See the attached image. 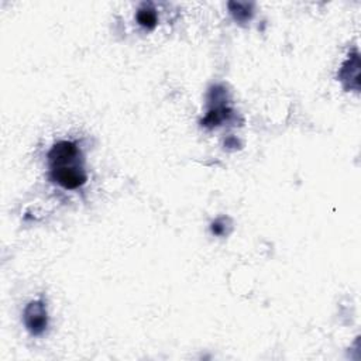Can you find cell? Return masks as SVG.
<instances>
[{
  "label": "cell",
  "instance_id": "2",
  "mask_svg": "<svg viewBox=\"0 0 361 361\" xmlns=\"http://www.w3.org/2000/svg\"><path fill=\"white\" fill-rule=\"evenodd\" d=\"M23 322H24L25 329L32 336L42 334L47 330V326H48V313H47L45 303L41 299L31 300L24 307Z\"/></svg>",
  "mask_w": 361,
  "mask_h": 361
},
{
  "label": "cell",
  "instance_id": "1",
  "mask_svg": "<svg viewBox=\"0 0 361 361\" xmlns=\"http://www.w3.org/2000/svg\"><path fill=\"white\" fill-rule=\"evenodd\" d=\"M49 178L63 189L71 190L83 186L87 180V175L79 164L52 166L49 168Z\"/></svg>",
  "mask_w": 361,
  "mask_h": 361
},
{
  "label": "cell",
  "instance_id": "3",
  "mask_svg": "<svg viewBox=\"0 0 361 361\" xmlns=\"http://www.w3.org/2000/svg\"><path fill=\"white\" fill-rule=\"evenodd\" d=\"M82 158L79 147L72 141H59L52 145L48 152V164L49 168L61 166V165H71L79 164Z\"/></svg>",
  "mask_w": 361,
  "mask_h": 361
},
{
  "label": "cell",
  "instance_id": "4",
  "mask_svg": "<svg viewBox=\"0 0 361 361\" xmlns=\"http://www.w3.org/2000/svg\"><path fill=\"white\" fill-rule=\"evenodd\" d=\"M137 21L141 27L147 28V30H152L155 28L157 23H158V17L155 10L151 6H142L141 8H138L137 11Z\"/></svg>",
  "mask_w": 361,
  "mask_h": 361
},
{
  "label": "cell",
  "instance_id": "5",
  "mask_svg": "<svg viewBox=\"0 0 361 361\" xmlns=\"http://www.w3.org/2000/svg\"><path fill=\"white\" fill-rule=\"evenodd\" d=\"M231 14L234 16V18L237 21H247L251 18V10L248 4H243V3H230L228 4Z\"/></svg>",
  "mask_w": 361,
  "mask_h": 361
}]
</instances>
